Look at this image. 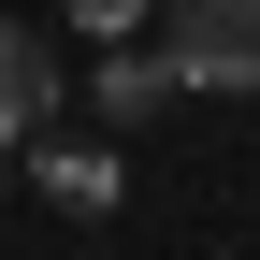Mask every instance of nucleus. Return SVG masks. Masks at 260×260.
<instances>
[{
  "instance_id": "f257e3e1",
  "label": "nucleus",
  "mask_w": 260,
  "mask_h": 260,
  "mask_svg": "<svg viewBox=\"0 0 260 260\" xmlns=\"http://www.w3.org/2000/svg\"><path fill=\"white\" fill-rule=\"evenodd\" d=\"M159 58H174V87L260 102V0H174V15H159Z\"/></svg>"
},
{
  "instance_id": "f03ea898",
  "label": "nucleus",
  "mask_w": 260,
  "mask_h": 260,
  "mask_svg": "<svg viewBox=\"0 0 260 260\" xmlns=\"http://www.w3.org/2000/svg\"><path fill=\"white\" fill-rule=\"evenodd\" d=\"M44 116H58V58H44V29L0 15V145H44Z\"/></svg>"
},
{
  "instance_id": "7ed1b4c3",
  "label": "nucleus",
  "mask_w": 260,
  "mask_h": 260,
  "mask_svg": "<svg viewBox=\"0 0 260 260\" xmlns=\"http://www.w3.org/2000/svg\"><path fill=\"white\" fill-rule=\"evenodd\" d=\"M87 102H102V130H145L159 102H174V58H145V44H130V29H116V58H102V73H87Z\"/></svg>"
},
{
  "instance_id": "20e7f679",
  "label": "nucleus",
  "mask_w": 260,
  "mask_h": 260,
  "mask_svg": "<svg viewBox=\"0 0 260 260\" xmlns=\"http://www.w3.org/2000/svg\"><path fill=\"white\" fill-rule=\"evenodd\" d=\"M44 203H58V217H102V203H116V159H102V145H44Z\"/></svg>"
},
{
  "instance_id": "39448f33",
  "label": "nucleus",
  "mask_w": 260,
  "mask_h": 260,
  "mask_svg": "<svg viewBox=\"0 0 260 260\" xmlns=\"http://www.w3.org/2000/svg\"><path fill=\"white\" fill-rule=\"evenodd\" d=\"M73 29H102V44H116V29H145V0H73Z\"/></svg>"
}]
</instances>
